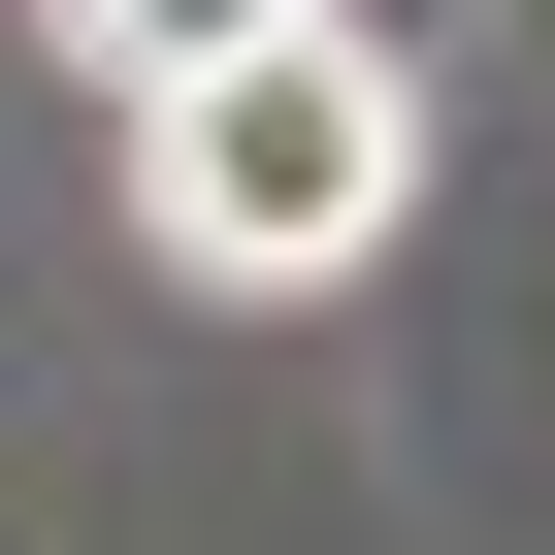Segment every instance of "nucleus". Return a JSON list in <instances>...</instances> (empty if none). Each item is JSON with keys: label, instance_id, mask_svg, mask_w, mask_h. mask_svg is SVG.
I'll list each match as a JSON object with an SVG mask.
<instances>
[{"label": "nucleus", "instance_id": "f03ea898", "mask_svg": "<svg viewBox=\"0 0 555 555\" xmlns=\"http://www.w3.org/2000/svg\"><path fill=\"white\" fill-rule=\"evenodd\" d=\"M261 34H295V0H66V66H99V99H196V66H261Z\"/></svg>", "mask_w": 555, "mask_h": 555}, {"label": "nucleus", "instance_id": "f257e3e1", "mask_svg": "<svg viewBox=\"0 0 555 555\" xmlns=\"http://www.w3.org/2000/svg\"><path fill=\"white\" fill-rule=\"evenodd\" d=\"M392 196H425V66L360 34V0H295V34L196 66V99H131V229L196 261V295H327Z\"/></svg>", "mask_w": 555, "mask_h": 555}]
</instances>
